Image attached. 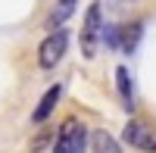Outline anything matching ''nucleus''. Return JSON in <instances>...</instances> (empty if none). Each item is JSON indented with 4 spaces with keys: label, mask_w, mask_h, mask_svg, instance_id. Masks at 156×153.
<instances>
[{
    "label": "nucleus",
    "mask_w": 156,
    "mask_h": 153,
    "mask_svg": "<svg viewBox=\"0 0 156 153\" xmlns=\"http://www.w3.org/2000/svg\"><path fill=\"white\" fill-rule=\"evenodd\" d=\"M90 153H122V147L106 128H97L90 131Z\"/></svg>",
    "instance_id": "nucleus-9"
},
{
    "label": "nucleus",
    "mask_w": 156,
    "mask_h": 153,
    "mask_svg": "<svg viewBox=\"0 0 156 153\" xmlns=\"http://www.w3.org/2000/svg\"><path fill=\"white\" fill-rule=\"evenodd\" d=\"M59 100H62V84H50L47 91H44V97L37 100V106H34V112H31V122H34V125H44L50 116H53V109H56Z\"/></svg>",
    "instance_id": "nucleus-5"
},
{
    "label": "nucleus",
    "mask_w": 156,
    "mask_h": 153,
    "mask_svg": "<svg viewBox=\"0 0 156 153\" xmlns=\"http://www.w3.org/2000/svg\"><path fill=\"white\" fill-rule=\"evenodd\" d=\"M53 137H56V131H50V128H41V131H37L34 137H31V144H28V150L31 153H41L50 141H53Z\"/></svg>",
    "instance_id": "nucleus-10"
},
{
    "label": "nucleus",
    "mask_w": 156,
    "mask_h": 153,
    "mask_svg": "<svg viewBox=\"0 0 156 153\" xmlns=\"http://www.w3.org/2000/svg\"><path fill=\"white\" fill-rule=\"evenodd\" d=\"M103 41L106 47H119V25H103Z\"/></svg>",
    "instance_id": "nucleus-11"
},
{
    "label": "nucleus",
    "mask_w": 156,
    "mask_h": 153,
    "mask_svg": "<svg viewBox=\"0 0 156 153\" xmlns=\"http://www.w3.org/2000/svg\"><path fill=\"white\" fill-rule=\"evenodd\" d=\"M75 3H78V0H56V3L50 6V12H47V28H50V31L62 28V22H66V19H72Z\"/></svg>",
    "instance_id": "nucleus-8"
},
{
    "label": "nucleus",
    "mask_w": 156,
    "mask_h": 153,
    "mask_svg": "<svg viewBox=\"0 0 156 153\" xmlns=\"http://www.w3.org/2000/svg\"><path fill=\"white\" fill-rule=\"evenodd\" d=\"M66 50H69V31L66 28L50 31L41 41V47H37V66L41 69H56V62L66 56Z\"/></svg>",
    "instance_id": "nucleus-3"
},
{
    "label": "nucleus",
    "mask_w": 156,
    "mask_h": 153,
    "mask_svg": "<svg viewBox=\"0 0 156 153\" xmlns=\"http://www.w3.org/2000/svg\"><path fill=\"white\" fill-rule=\"evenodd\" d=\"M115 91H119L125 109L131 112L134 109V78H131V72H128V66H115Z\"/></svg>",
    "instance_id": "nucleus-6"
},
{
    "label": "nucleus",
    "mask_w": 156,
    "mask_h": 153,
    "mask_svg": "<svg viewBox=\"0 0 156 153\" xmlns=\"http://www.w3.org/2000/svg\"><path fill=\"white\" fill-rule=\"evenodd\" d=\"M122 141L134 150L144 153H156V125H150L147 119H131L122 131Z\"/></svg>",
    "instance_id": "nucleus-4"
},
{
    "label": "nucleus",
    "mask_w": 156,
    "mask_h": 153,
    "mask_svg": "<svg viewBox=\"0 0 156 153\" xmlns=\"http://www.w3.org/2000/svg\"><path fill=\"white\" fill-rule=\"evenodd\" d=\"M78 41H81V56H84V59H94V56H97V44L103 41V6L97 3V0L84 9Z\"/></svg>",
    "instance_id": "nucleus-2"
},
{
    "label": "nucleus",
    "mask_w": 156,
    "mask_h": 153,
    "mask_svg": "<svg viewBox=\"0 0 156 153\" xmlns=\"http://www.w3.org/2000/svg\"><path fill=\"white\" fill-rule=\"evenodd\" d=\"M140 34H144V22H140V19L122 25V28H119V47L125 50V53H134L137 44H140Z\"/></svg>",
    "instance_id": "nucleus-7"
},
{
    "label": "nucleus",
    "mask_w": 156,
    "mask_h": 153,
    "mask_svg": "<svg viewBox=\"0 0 156 153\" xmlns=\"http://www.w3.org/2000/svg\"><path fill=\"white\" fill-rule=\"evenodd\" d=\"M87 144H90L87 125L78 116L62 119V125L56 128V137H53V153H87Z\"/></svg>",
    "instance_id": "nucleus-1"
}]
</instances>
